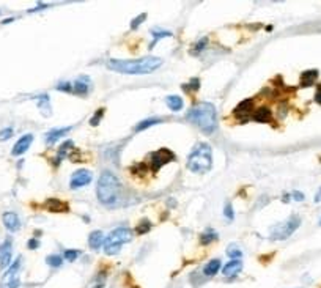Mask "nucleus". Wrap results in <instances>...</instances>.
<instances>
[{"mask_svg": "<svg viewBox=\"0 0 321 288\" xmlns=\"http://www.w3.org/2000/svg\"><path fill=\"white\" fill-rule=\"evenodd\" d=\"M164 60L159 57H142V58H112L107 62V68L120 74H151L158 68L162 67Z\"/></svg>", "mask_w": 321, "mask_h": 288, "instance_id": "1", "label": "nucleus"}, {"mask_svg": "<svg viewBox=\"0 0 321 288\" xmlns=\"http://www.w3.org/2000/svg\"><path fill=\"white\" fill-rule=\"evenodd\" d=\"M96 197L104 206L115 208L120 205L121 197V183L112 172H102L98 186H96Z\"/></svg>", "mask_w": 321, "mask_h": 288, "instance_id": "2", "label": "nucleus"}, {"mask_svg": "<svg viewBox=\"0 0 321 288\" xmlns=\"http://www.w3.org/2000/svg\"><path fill=\"white\" fill-rule=\"evenodd\" d=\"M186 119L205 134H213L217 129V112L214 104L211 102H198L192 106L186 114Z\"/></svg>", "mask_w": 321, "mask_h": 288, "instance_id": "3", "label": "nucleus"}, {"mask_svg": "<svg viewBox=\"0 0 321 288\" xmlns=\"http://www.w3.org/2000/svg\"><path fill=\"white\" fill-rule=\"evenodd\" d=\"M192 173H207L213 167V148L207 142H198L192 148L186 164Z\"/></svg>", "mask_w": 321, "mask_h": 288, "instance_id": "4", "label": "nucleus"}, {"mask_svg": "<svg viewBox=\"0 0 321 288\" xmlns=\"http://www.w3.org/2000/svg\"><path fill=\"white\" fill-rule=\"evenodd\" d=\"M132 239V233L128 227H117L111 232V235L104 239V254L117 255L123 244L129 243Z\"/></svg>", "mask_w": 321, "mask_h": 288, "instance_id": "5", "label": "nucleus"}, {"mask_svg": "<svg viewBox=\"0 0 321 288\" xmlns=\"http://www.w3.org/2000/svg\"><path fill=\"white\" fill-rule=\"evenodd\" d=\"M301 225V219L298 216H291V218H288L287 220L280 222V224L274 225L271 228V239H275V241H284L287 238H290L291 235L294 233L299 228Z\"/></svg>", "mask_w": 321, "mask_h": 288, "instance_id": "6", "label": "nucleus"}, {"mask_svg": "<svg viewBox=\"0 0 321 288\" xmlns=\"http://www.w3.org/2000/svg\"><path fill=\"white\" fill-rule=\"evenodd\" d=\"M21 265H22V257H17L10 265L8 270L5 271L2 282H0V287L2 288H19V285H21V277H19Z\"/></svg>", "mask_w": 321, "mask_h": 288, "instance_id": "7", "label": "nucleus"}, {"mask_svg": "<svg viewBox=\"0 0 321 288\" xmlns=\"http://www.w3.org/2000/svg\"><path fill=\"white\" fill-rule=\"evenodd\" d=\"M175 161V154H173L169 148H160L158 152L151 153L150 158H148V162H150V167L153 172H158L160 167H164L165 164H169V162Z\"/></svg>", "mask_w": 321, "mask_h": 288, "instance_id": "8", "label": "nucleus"}, {"mask_svg": "<svg viewBox=\"0 0 321 288\" xmlns=\"http://www.w3.org/2000/svg\"><path fill=\"white\" fill-rule=\"evenodd\" d=\"M93 180V175L90 170H85V169H80V170H76V172L71 175V178H69V187L71 189H80L83 186L90 185Z\"/></svg>", "mask_w": 321, "mask_h": 288, "instance_id": "9", "label": "nucleus"}, {"mask_svg": "<svg viewBox=\"0 0 321 288\" xmlns=\"http://www.w3.org/2000/svg\"><path fill=\"white\" fill-rule=\"evenodd\" d=\"M13 241L11 238H6L2 244H0V270H8L13 263Z\"/></svg>", "mask_w": 321, "mask_h": 288, "instance_id": "10", "label": "nucleus"}, {"mask_svg": "<svg viewBox=\"0 0 321 288\" xmlns=\"http://www.w3.org/2000/svg\"><path fill=\"white\" fill-rule=\"evenodd\" d=\"M254 114V100H244L235 107V117L242 121H246Z\"/></svg>", "mask_w": 321, "mask_h": 288, "instance_id": "11", "label": "nucleus"}, {"mask_svg": "<svg viewBox=\"0 0 321 288\" xmlns=\"http://www.w3.org/2000/svg\"><path fill=\"white\" fill-rule=\"evenodd\" d=\"M32 142H33V134H24L21 139L15 143V147L11 150V156H22L30 148Z\"/></svg>", "mask_w": 321, "mask_h": 288, "instance_id": "12", "label": "nucleus"}, {"mask_svg": "<svg viewBox=\"0 0 321 288\" xmlns=\"http://www.w3.org/2000/svg\"><path fill=\"white\" fill-rule=\"evenodd\" d=\"M2 222H3L5 228H6V230H8L10 233H15V232L19 230V228H21V219H19V216H17L16 213H13V211L3 213Z\"/></svg>", "mask_w": 321, "mask_h": 288, "instance_id": "13", "label": "nucleus"}, {"mask_svg": "<svg viewBox=\"0 0 321 288\" xmlns=\"http://www.w3.org/2000/svg\"><path fill=\"white\" fill-rule=\"evenodd\" d=\"M90 88H92V81H90V77L88 76H80L78 81L73 82V91L71 93L83 96V95H88Z\"/></svg>", "mask_w": 321, "mask_h": 288, "instance_id": "14", "label": "nucleus"}, {"mask_svg": "<svg viewBox=\"0 0 321 288\" xmlns=\"http://www.w3.org/2000/svg\"><path fill=\"white\" fill-rule=\"evenodd\" d=\"M73 128L71 126H65V128H55V129H50L49 133H46L44 136V142L48 143V145H54L55 142H59L63 136H66L69 131Z\"/></svg>", "mask_w": 321, "mask_h": 288, "instance_id": "15", "label": "nucleus"}, {"mask_svg": "<svg viewBox=\"0 0 321 288\" xmlns=\"http://www.w3.org/2000/svg\"><path fill=\"white\" fill-rule=\"evenodd\" d=\"M44 206H46V209L50 213H66V211H69V205L66 203V202L59 200V199H48Z\"/></svg>", "mask_w": 321, "mask_h": 288, "instance_id": "16", "label": "nucleus"}, {"mask_svg": "<svg viewBox=\"0 0 321 288\" xmlns=\"http://www.w3.org/2000/svg\"><path fill=\"white\" fill-rule=\"evenodd\" d=\"M241 270H242V261L241 260H230L228 263L224 265L222 274L225 277H235L241 272Z\"/></svg>", "mask_w": 321, "mask_h": 288, "instance_id": "17", "label": "nucleus"}, {"mask_svg": "<svg viewBox=\"0 0 321 288\" xmlns=\"http://www.w3.org/2000/svg\"><path fill=\"white\" fill-rule=\"evenodd\" d=\"M104 239H106V237H104V233H102L101 230L92 232V233H90V237H88V246H90V249H92V251H98V249H101L102 246H104Z\"/></svg>", "mask_w": 321, "mask_h": 288, "instance_id": "18", "label": "nucleus"}, {"mask_svg": "<svg viewBox=\"0 0 321 288\" xmlns=\"http://www.w3.org/2000/svg\"><path fill=\"white\" fill-rule=\"evenodd\" d=\"M318 76H320L318 69H307V71H304V73L301 74V79H299L301 87H312V85L317 82Z\"/></svg>", "mask_w": 321, "mask_h": 288, "instance_id": "19", "label": "nucleus"}, {"mask_svg": "<svg viewBox=\"0 0 321 288\" xmlns=\"http://www.w3.org/2000/svg\"><path fill=\"white\" fill-rule=\"evenodd\" d=\"M252 120L257 123H269L273 120V112L268 107H258L254 110Z\"/></svg>", "mask_w": 321, "mask_h": 288, "instance_id": "20", "label": "nucleus"}, {"mask_svg": "<svg viewBox=\"0 0 321 288\" xmlns=\"http://www.w3.org/2000/svg\"><path fill=\"white\" fill-rule=\"evenodd\" d=\"M36 106L38 109L41 110L43 117H50L52 115V107H50V100L48 95H41V96H36Z\"/></svg>", "mask_w": 321, "mask_h": 288, "instance_id": "21", "label": "nucleus"}, {"mask_svg": "<svg viewBox=\"0 0 321 288\" xmlns=\"http://www.w3.org/2000/svg\"><path fill=\"white\" fill-rule=\"evenodd\" d=\"M221 268H222L221 260H219V258H214V260H211V261H208L207 265H205L203 274H205V276H208V277H213V276H216V274L221 271Z\"/></svg>", "mask_w": 321, "mask_h": 288, "instance_id": "22", "label": "nucleus"}, {"mask_svg": "<svg viewBox=\"0 0 321 288\" xmlns=\"http://www.w3.org/2000/svg\"><path fill=\"white\" fill-rule=\"evenodd\" d=\"M165 104H167V107L172 110V112H179V110H181L183 106H184L183 100H181V98H179L178 95L167 96V98H165Z\"/></svg>", "mask_w": 321, "mask_h": 288, "instance_id": "23", "label": "nucleus"}, {"mask_svg": "<svg viewBox=\"0 0 321 288\" xmlns=\"http://www.w3.org/2000/svg\"><path fill=\"white\" fill-rule=\"evenodd\" d=\"M74 148V143H73V140H66V142H63L62 145H60V148H59V153H57V156H55V159H54V164L55 166H59L60 162L63 161V158L68 154V152L69 150H73Z\"/></svg>", "mask_w": 321, "mask_h": 288, "instance_id": "24", "label": "nucleus"}, {"mask_svg": "<svg viewBox=\"0 0 321 288\" xmlns=\"http://www.w3.org/2000/svg\"><path fill=\"white\" fill-rule=\"evenodd\" d=\"M217 238H219V235H217L214 230H211V228H208L207 232H203L200 235V244L202 246H208L211 243H214V241H217Z\"/></svg>", "mask_w": 321, "mask_h": 288, "instance_id": "25", "label": "nucleus"}, {"mask_svg": "<svg viewBox=\"0 0 321 288\" xmlns=\"http://www.w3.org/2000/svg\"><path fill=\"white\" fill-rule=\"evenodd\" d=\"M158 123H162V120H160V119H148V120H144V121H140L136 128H134V131H137V133H140V131H144V129H146V128L155 126V124H158Z\"/></svg>", "mask_w": 321, "mask_h": 288, "instance_id": "26", "label": "nucleus"}, {"mask_svg": "<svg viewBox=\"0 0 321 288\" xmlns=\"http://www.w3.org/2000/svg\"><path fill=\"white\" fill-rule=\"evenodd\" d=\"M227 255L232 260H241V257H242V251L240 249V246H236V244H230L228 247H227Z\"/></svg>", "mask_w": 321, "mask_h": 288, "instance_id": "27", "label": "nucleus"}, {"mask_svg": "<svg viewBox=\"0 0 321 288\" xmlns=\"http://www.w3.org/2000/svg\"><path fill=\"white\" fill-rule=\"evenodd\" d=\"M46 263L50 266V268H60L63 265V257L57 254H52V255H48L46 257Z\"/></svg>", "mask_w": 321, "mask_h": 288, "instance_id": "28", "label": "nucleus"}, {"mask_svg": "<svg viewBox=\"0 0 321 288\" xmlns=\"http://www.w3.org/2000/svg\"><path fill=\"white\" fill-rule=\"evenodd\" d=\"M151 35H153V43H151V48H153V46H155L159 40L172 36V32H167V30H153Z\"/></svg>", "mask_w": 321, "mask_h": 288, "instance_id": "29", "label": "nucleus"}, {"mask_svg": "<svg viewBox=\"0 0 321 288\" xmlns=\"http://www.w3.org/2000/svg\"><path fill=\"white\" fill-rule=\"evenodd\" d=\"M79 255H80V252L78 251V249H66V251L63 252V258H65L66 261H76Z\"/></svg>", "mask_w": 321, "mask_h": 288, "instance_id": "30", "label": "nucleus"}, {"mask_svg": "<svg viewBox=\"0 0 321 288\" xmlns=\"http://www.w3.org/2000/svg\"><path fill=\"white\" fill-rule=\"evenodd\" d=\"M150 230H151V222L150 220H142L136 227V233L137 235H145V233H148Z\"/></svg>", "mask_w": 321, "mask_h": 288, "instance_id": "31", "label": "nucleus"}, {"mask_svg": "<svg viewBox=\"0 0 321 288\" xmlns=\"http://www.w3.org/2000/svg\"><path fill=\"white\" fill-rule=\"evenodd\" d=\"M198 88H200V81H198L197 77H194V79H191L188 84L183 85L184 91H197Z\"/></svg>", "mask_w": 321, "mask_h": 288, "instance_id": "32", "label": "nucleus"}, {"mask_svg": "<svg viewBox=\"0 0 321 288\" xmlns=\"http://www.w3.org/2000/svg\"><path fill=\"white\" fill-rule=\"evenodd\" d=\"M208 38L205 36V38H202V40H198L195 44H194V49H192V54H200L202 51H205V48L208 46Z\"/></svg>", "mask_w": 321, "mask_h": 288, "instance_id": "33", "label": "nucleus"}, {"mask_svg": "<svg viewBox=\"0 0 321 288\" xmlns=\"http://www.w3.org/2000/svg\"><path fill=\"white\" fill-rule=\"evenodd\" d=\"M104 112H106V109H98L95 112V115L92 117V120H90V124H92V126H98L99 124V121L102 120V117H104Z\"/></svg>", "mask_w": 321, "mask_h": 288, "instance_id": "34", "label": "nucleus"}, {"mask_svg": "<svg viewBox=\"0 0 321 288\" xmlns=\"http://www.w3.org/2000/svg\"><path fill=\"white\" fill-rule=\"evenodd\" d=\"M13 134H15V129H13L11 126H8V128H3L2 131H0V142H6V140H10L11 137H13Z\"/></svg>", "mask_w": 321, "mask_h": 288, "instance_id": "35", "label": "nucleus"}, {"mask_svg": "<svg viewBox=\"0 0 321 288\" xmlns=\"http://www.w3.org/2000/svg\"><path fill=\"white\" fill-rule=\"evenodd\" d=\"M224 216L228 219V220H233L235 219V211H233V206L230 202H227L225 206H224Z\"/></svg>", "mask_w": 321, "mask_h": 288, "instance_id": "36", "label": "nucleus"}, {"mask_svg": "<svg viewBox=\"0 0 321 288\" xmlns=\"http://www.w3.org/2000/svg\"><path fill=\"white\" fill-rule=\"evenodd\" d=\"M145 19H146V15H145V13H142V15H139L137 17H134V19H132V22H131V29H132V30H136V29L139 27V25L145 21Z\"/></svg>", "mask_w": 321, "mask_h": 288, "instance_id": "37", "label": "nucleus"}, {"mask_svg": "<svg viewBox=\"0 0 321 288\" xmlns=\"http://www.w3.org/2000/svg\"><path fill=\"white\" fill-rule=\"evenodd\" d=\"M57 90H62V91H66V93H71V91H73V84L62 82V84L57 85Z\"/></svg>", "mask_w": 321, "mask_h": 288, "instance_id": "38", "label": "nucleus"}, {"mask_svg": "<svg viewBox=\"0 0 321 288\" xmlns=\"http://www.w3.org/2000/svg\"><path fill=\"white\" fill-rule=\"evenodd\" d=\"M27 247L30 249V251H35V249L40 247V239L38 238H32L27 241Z\"/></svg>", "mask_w": 321, "mask_h": 288, "instance_id": "39", "label": "nucleus"}, {"mask_svg": "<svg viewBox=\"0 0 321 288\" xmlns=\"http://www.w3.org/2000/svg\"><path fill=\"white\" fill-rule=\"evenodd\" d=\"M291 195H293V199L296 200V202H303V200H304V194L299 192V191H294Z\"/></svg>", "mask_w": 321, "mask_h": 288, "instance_id": "40", "label": "nucleus"}, {"mask_svg": "<svg viewBox=\"0 0 321 288\" xmlns=\"http://www.w3.org/2000/svg\"><path fill=\"white\" fill-rule=\"evenodd\" d=\"M315 102L321 104V84L318 85V88H317V91H315Z\"/></svg>", "mask_w": 321, "mask_h": 288, "instance_id": "41", "label": "nucleus"}, {"mask_svg": "<svg viewBox=\"0 0 321 288\" xmlns=\"http://www.w3.org/2000/svg\"><path fill=\"white\" fill-rule=\"evenodd\" d=\"M15 21V17H10V19H3L2 21V24H10V22H13Z\"/></svg>", "mask_w": 321, "mask_h": 288, "instance_id": "42", "label": "nucleus"}, {"mask_svg": "<svg viewBox=\"0 0 321 288\" xmlns=\"http://www.w3.org/2000/svg\"><path fill=\"white\" fill-rule=\"evenodd\" d=\"M315 202H317V203H318V202H321V189H320V192L315 195Z\"/></svg>", "mask_w": 321, "mask_h": 288, "instance_id": "43", "label": "nucleus"}, {"mask_svg": "<svg viewBox=\"0 0 321 288\" xmlns=\"http://www.w3.org/2000/svg\"><path fill=\"white\" fill-rule=\"evenodd\" d=\"M284 202H290V195H288V194L284 195Z\"/></svg>", "mask_w": 321, "mask_h": 288, "instance_id": "44", "label": "nucleus"}, {"mask_svg": "<svg viewBox=\"0 0 321 288\" xmlns=\"http://www.w3.org/2000/svg\"><path fill=\"white\" fill-rule=\"evenodd\" d=\"M320 225H321V219H320Z\"/></svg>", "mask_w": 321, "mask_h": 288, "instance_id": "45", "label": "nucleus"}]
</instances>
